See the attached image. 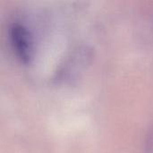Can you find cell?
Here are the masks:
<instances>
[{
    "label": "cell",
    "instance_id": "6da1fadb",
    "mask_svg": "<svg viewBox=\"0 0 153 153\" xmlns=\"http://www.w3.org/2000/svg\"><path fill=\"white\" fill-rule=\"evenodd\" d=\"M9 39L16 57L23 64L30 63L32 56V38L30 30L18 22L10 24Z\"/></svg>",
    "mask_w": 153,
    "mask_h": 153
}]
</instances>
